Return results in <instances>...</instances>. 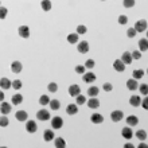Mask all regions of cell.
<instances>
[{
  "label": "cell",
  "mask_w": 148,
  "mask_h": 148,
  "mask_svg": "<svg viewBox=\"0 0 148 148\" xmlns=\"http://www.w3.org/2000/svg\"><path fill=\"white\" fill-rule=\"evenodd\" d=\"M66 113L67 114H77L78 113V106L75 105V104H69V105L66 106Z\"/></svg>",
  "instance_id": "ffe728a7"
},
{
  "label": "cell",
  "mask_w": 148,
  "mask_h": 148,
  "mask_svg": "<svg viewBox=\"0 0 148 148\" xmlns=\"http://www.w3.org/2000/svg\"><path fill=\"white\" fill-rule=\"evenodd\" d=\"M88 106H89L90 109H97L98 106H100V101H98L97 97H93L88 100Z\"/></svg>",
  "instance_id": "e0dca14e"
},
{
  "label": "cell",
  "mask_w": 148,
  "mask_h": 148,
  "mask_svg": "<svg viewBox=\"0 0 148 148\" xmlns=\"http://www.w3.org/2000/svg\"><path fill=\"white\" fill-rule=\"evenodd\" d=\"M123 4H124L125 8H131V7H133V5H135V0H125Z\"/></svg>",
  "instance_id": "7bdbcfd3"
},
{
  "label": "cell",
  "mask_w": 148,
  "mask_h": 148,
  "mask_svg": "<svg viewBox=\"0 0 148 148\" xmlns=\"http://www.w3.org/2000/svg\"><path fill=\"white\" fill-rule=\"evenodd\" d=\"M137 148H148V145L145 144V143H140V144H139V147Z\"/></svg>",
  "instance_id": "816d5d0a"
},
{
  "label": "cell",
  "mask_w": 148,
  "mask_h": 148,
  "mask_svg": "<svg viewBox=\"0 0 148 148\" xmlns=\"http://www.w3.org/2000/svg\"><path fill=\"white\" fill-rule=\"evenodd\" d=\"M143 75H144V71L143 70H139V69H137V70L133 71V79H140Z\"/></svg>",
  "instance_id": "8d00e7d4"
},
{
  "label": "cell",
  "mask_w": 148,
  "mask_h": 148,
  "mask_svg": "<svg viewBox=\"0 0 148 148\" xmlns=\"http://www.w3.org/2000/svg\"><path fill=\"white\" fill-rule=\"evenodd\" d=\"M131 57H132V59H140L141 53L140 51H132V53H131Z\"/></svg>",
  "instance_id": "bcb514c9"
},
{
  "label": "cell",
  "mask_w": 148,
  "mask_h": 148,
  "mask_svg": "<svg viewBox=\"0 0 148 148\" xmlns=\"http://www.w3.org/2000/svg\"><path fill=\"white\" fill-rule=\"evenodd\" d=\"M36 119L40 121L50 120V113H49V110H46V109H40V110H38V113H36Z\"/></svg>",
  "instance_id": "7a4b0ae2"
},
{
  "label": "cell",
  "mask_w": 148,
  "mask_h": 148,
  "mask_svg": "<svg viewBox=\"0 0 148 148\" xmlns=\"http://www.w3.org/2000/svg\"><path fill=\"white\" fill-rule=\"evenodd\" d=\"M11 108H12L11 104L3 101L1 104H0V113H1L3 116H7L8 113H11Z\"/></svg>",
  "instance_id": "3957f363"
},
{
  "label": "cell",
  "mask_w": 148,
  "mask_h": 148,
  "mask_svg": "<svg viewBox=\"0 0 148 148\" xmlns=\"http://www.w3.org/2000/svg\"><path fill=\"white\" fill-rule=\"evenodd\" d=\"M18 32H19V35L24 39H27L28 36H30V28H28L27 26H20V27L18 28Z\"/></svg>",
  "instance_id": "8fae6325"
},
{
  "label": "cell",
  "mask_w": 148,
  "mask_h": 148,
  "mask_svg": "<svg viewBox=\"0 0 148 148\" xmlns=\"http://www.w3.org/2000/svg\"><path fill=\"white\" fill-rule=\"evenodd\" d=\"M22 102H23V96H22V94L16 93L12 96V104H14V105H19Z\"/></svg>",
  "instance_id": "484cf974"
},
{
  "label": "cell",
  "mask_w": 148,
  "mask_h": 148,
  "mask_svg": "<svg viewBox=\"0 0 148 148\" xmlns=\"http://www.w3.org/2000/svg\"><path fill=\"white\" fill-rule=\"evenodd\" d=\"M98 93H100V89H98L97 86H90L89 89H88V96H89L90 98L97 97Z\"/></svg>",
  "instance_id": "603a6c76"
},
{
  "label": "cell",
  "mask_w": 148,
  "mask_h": 148,
  "mask_svg": "<svg viewBox=\"0 0 148 148\" xmlns=\"http://www.w3.org/2000/svg\"><path fill=\"white\" fill-rule=\"evenodd\" d=\"M51 127L54 129H59L63 127V120L62 117H54L53 120H51Z\"/></svg>",
  "instance_id": "52a82bcc"
},
{
  "label": "cell",
  "mask_w": 148,
  "mask_h": 148,
  "mask_svg": "<svg viewBox=\"0 0 148 148\" xmlns=\"http://www.w3.org/2000/svg\"><path fill=\"white\" fill-rule=\"evenodd\" d=\"M123 117H124V113L121 112V110H113L110 113V119H112L113 123H119V121L123 120Z\"/></svg>",
  "instance_id": "5b68a950"
},
{
  "label": "cell",
  "mask_w": 148,
  "mask_h": 148,
  "mask_svg": "<svg viewBox=\"0 0 148 148\" xmlns=\"http://www.w3.org/2000/svg\"><path fill=\"white\" fill-rule=\"evenodd\" d=\"M11 85H12V82L10 81L8 78H5V77L0 78V88H1V89L7 90V89H10V88H11Z\"/></svg>",
  "instance_id": "2e32d148"
},
{
  "label": "cell",
  "mask_w": 148,
  "mask_h": 148,
  "mask_svg": "<svg viewBox=\"0 0 148 148\" xmlns=\"http://www.w3.org/2000/svg\"><path fill=\"white\" fill-rule=\"evenodd\" d=\"M121 136L124 137V139H131V137L133 136V132H132V129H131V127H124L123 128V131H121Z\"/></svg>",
  "instance_id": "9a60e30c"
},
{
  "label": "cell",
  "mask_w": 148,
  "mask_h": 148,
  "mask_svg": "<svg viewBox=\"0 0 148 148\" xmlns=\"http://www.w3.org/2000/svg\"><path fill=\"white\" fill-rule=\"evenodd\" d=\"M0 148H7V147H0Z\"/></svg>",
  "instance_id": "f5cc1de1"
},
{
  "label": "cell",
  "mask_w": 148,
  "mask_h": 148,
  "mask_svg": "<svg viewBox=\"0 0 148 148\" xmlns=\"http://www.w3.org/2000/svg\"><path fill=\"white\" fill-rule=\"evenodd\" d=\"M127 23H128V18H127V16L125 15L119 16V24H123V26H124V24H127Z\"/></svg>",
  "instance_id": "60d3db41"
},
{
  "label": "cell",
  "mask_w": 148,
  "mask_h": 148,
  "mask_svg": "<svg viewBox=\"0 0 148 148\" xmlns=\"http://www.w3.org/2000/svg\"><path fill=\"white\" fill-rule=\"evenodd\" d=\"M0 7H1V5H0Z\"/></svg>",
  "instance_id": "db71d44e"
},
{
  "label": "cell",
  "mask_w": 148,
  "mask_h": 148,
  "mask_svg": "<svg viewBox=\"0 0 148 148\" xmlns=\"http://www.w3.org/2000/svg\"><path fill=\"white\" fill-rule=\"evenodd\" d=\"M127 88H128L129 90H136V89H139V84H137V81L136 79H128L127 81Z\"/></svg>",
  "instance_id": "7402d4cb"
},
{
  "label": "cell",
  "mask_w": 148,
  "mask_h": 148,
  "mask_svg": "<svg viewBox=\"0 0 148 148\" xmlns=\"http://www.w3.org/2000/svg\"><path fill=\"white\" fill-rule=\"evenodd\" d=\"M49 102H50V98H49V96H47V94L40 96V98H39V104H40V105H47Z\"/></svg>",
  "instance_id": "1f68e13d"
},
{
  "label": "cell",
  "mask_w": 148,
  "mask_h": 148,
  "mask_svg": "<svg viewBox=\"0 0 148 148\" xmlns=\"http://www.w3.org/2000/svg\"><path fill=\"white\" fill-rule=\"evenodd\" d=\"M3 101H4V93L1 92V90H0V104H1Z\"/></svg>",
  "instance_id": "681fc988"
},
{
  "label": "cell",
  "mask_w": 148,
  "mask_h": 148,
  "mask_svg": "<svg viewBox=\"0 0 148 148\" xmlns=\"http://www.w3.org/2000/svg\"><path fill=\"white\" fill-rule=\"evenodd\" d=\"M124 148H135V145L131 143H127V144H124Z\"/></svg>",
  "instance_id": "f907efd6"
},
{
  "label": "cell",
  "mask_w": 148,
  "mask_h": 148,
  "mask_svg": "<svg viewBox=\"0 0 148 148\" xmlns=\"http://www.w3.org/2000/svg\"><path fill=\"white\" fill-rule=\"evenodd\" d=\"M67 42L71 43V45H75V43L78 42V35L74 32V34H69L67 35Z\"/></svg>",
  "instance_id": "f1b7e54d"
},
{
  "label": "cell",
  "mask_w": 148,
  "mask_h": 148,
  "mask_svg": "<svg viewBox=\"0 0 148 148\" xmlns=\"http://www.w3.org/2000/svg\"><path fill=\"white\" fill-rule=\"evenodd\" d=\"M94 67V61L93 59H88L85 63V69H93Z\"/></svg>",
  "instance_id": "ee69618b"
},
{
  "label": "cell",
  "mask_w": 148,
  "mask_h": 148,
  "mask_svg": "<svg viewBox=\"0 0 148 148\" xmlns=\"http://www.w3.org/2000/svg\"><path fill=\"white\" fill-rule=\"evenodd\" d=\"M121 62L124 63V65H129V63H132V57H131V53L129 51H125V53H123V55H121Z\"/></svg>",
  "instance_id": "7c38bea8"
},
{
  "label": "cell",
  "mask_w": 148,
  "mask_h": 148,
  "mask_svg": "<svg viewBox=\"0 0 148 148\" xmlns=\"http://www.w3.org/2000/svg\"><path fill=\"white\" fill-rule=\"evenodd\" d=\"M139 47H140V53L141 51H147V49H148V40L147 39H140L139 40Z\"/></svg>",
  "instance_id": "4316f807"
},
{
  "label": "cell",
  "mask_w": 148,
  "mask_h": 148,
  "mask_svg": "<svg viewBox=\"0 0 148 148\" xmlns=\"http://www.w3.org/2000/svg\"><path fill=\"white\" fill-rule=\"evenodd\" d=\"M127 124H128L129 127H135V125L139 124V119H137L136 116H128L127 117Z\"/></svg>",
  "instance_id": "d4e9b609"
},
{
  "label": "cell",
  "mask_w": 148,
  "mask_h": 148,
  "mask_svg": "<svg viewBox=\"0 0 148 148\" xmlns=\"http://www.w3.org/2000/svg\"><path fill=\"white\" fill-rule=\"evenodd\" d=\"M47 89H49V92H50V93H55V92L58 90V85H57L55 82H50V84H49V86H47Z\"/></svg>",
  "instance_id": "e575fe53"
},
{
  "label": "cell",
  "mask_w": 148,
  "mask_h": 148,
  "mask_svg": "<svg viewBox=\"0 0 148 148\" xmlns=\"http://www.w3.org/2000/svg\"><path fill=\"white\" fill-rule=\"evenodd\" d=\"M54 131H51V129H46L45 133H43V140L45 141H51L54 140Z\"/></svg>",
  "instance_id": "ac0fdd59"
},
{
  "label": "cell",
  "mask_w": 148,
  "mask_h": 148,
  "mask_svg": "<svg viewBox=\"0 0 148 148\" xmlns=\"http://www.w3.org/2000/svg\"><path fill=\"white\" fill-rule=\"evenodd\" d=\"M8 124H10V120H8L7 116H0V127H8Z\"/></svg>",
  "instance_id": "836d02e7"
},
{
  "label": "cell",
  "mask_w": 148,
  "mask_h": 148,
  "mask_svg": "<svg viewBox=\"0 0 148 148\" xmlns=\"http://www.w3.org/2000/svg\"><path fill=\"white\" fill-rule=\"evenodd\" d=\"M7 12H8V10L5 7H0V19L3 20V19H5V16H7Z\"/></svg>",
  "instance_id": "f35d334b"
},
{
  "label": "cell",
  "mask_w": 148,
  "mask_h": 148,
  "mask_svg": "<svg viewBox=\"0 0 148 148\" xmlns=\"http://www.w3.org/2000/svg\"><path fill=\"white\" fill-rule=\"evenodd\" d=\"M141 106H143L145 110L148 109V98H144V100L141 101Z\"/></svg>",
  "instance_id": "c3c4849f"
},
{
  "label": "cell",
  "mask_w": 148,
  "mask_h": 148,
  "mask_svg": "<svg viewBox=\"0 0 148 148\" xmlns=\"http://www.w3.org/2000/svg\"><path fill=\"white\" fill-rule=\"evenodd\" d=\"M86 31H88L86 26H82V24H79V26L77 27V30H75V34H77V35H82V34H86Z\"/></svg>",
  "instance_id": "d6a6232c"
},
{
  "label": "cell",
  "mask_w": 148,
  "mask_h": 148,
  "mask_svg": "<svg viewBox=\"0 0 148 148\" xmlns=\"http://www.w3.org/2000/svg\"><path fill=\"white\" fill-rule=\"evenodd\" d=\"M135 135H136V137L139 139V140H145V139H147V132H145L144 129H140V131H137Z\"/></svg>",
  "instance_id": "4dcf8cb0"
},
{
  "label": "cell",
  "mask_w": 148,
  "mask_h": 148,
  "mask_svg": "<svg viewBox=\"0 0 148 148\" xmlns=\"http://www.w3.org/2000/svg\"><path fill=\"white\" fill-rule=\"evenodd\" d=\"M82 81L86 82V84H92V82L96 81V74H94V73H85V74H82Z\"/></svg>",
  "instance_id": "9c48e42d"
},
{
  "label": "cell",
  "mask_w": 148,
  "mask_h": 148,
  "mask_svg": "<svg viewBox=\"0 0 148 148\" xmlns=\"http://www.w3.org/2000/svg\"><path fill=\"white\" fill-rule=\"evenodd\" d=\"M11 70H12V73H15V74L22 73V70H23L22 62H19V61H14V62L11 63Z\"/></svg>",
  "instance_id": "8992f818"
},
{
  "label": "cell",
  "mask_w": 148,
  "mask_h": 148,
  "mask_svg": "<svg viewBox=\"0 0 148 148\" xmlns=\"http://www.w3.org/2000/svg\"><path fill=\"white\" fill-rule=\"evenodd\" d=\"M49 105H50V108H51L53 110H58L59 106H61V102H59L58 100H50Z\"/></svg>",
  "instance_id": "83f0119b"
},
{
  "label": "cell",
  "mask_w": 148,
  "mask_h": 148,
  "mask_svg": "<svg viewBox=\"0 0 148 148\" xmlns=\"http://www.w3.org/2000/svg\"><path fill=\"white\" fill-rule=\"evenodd\" d=\"M113 69L116 71H119V73H123V71L125 70V65L121 62L120 59H116V61L113 62Z\"/></svg>",
  "instance_id": "4fadbf2b"
},
{
  "label": "cell",
  "mask_w": 148,
  "mask_h": 148,
  "mask_svg": "<svg viewBox=\"0 0 148 148\" xmlns=\"http://www.w3.org/2000/svg\"><path fill=\"white\" fill-rule=\"evenodd\" d=\"M75 73H78V74H85L86 73L85 66H82V65H78V66H75Z\"/></svg>",
  "instance_id": "ab89813d"
},
{
  "label": "cell",
  "mask_w": 148,
  "mask_h": 148,
  "mask_svg": "<svg viewBox=\"0 0 148 148\" xmlns=\"http://www.w3.org/2000/svg\"><path fill=\"white\" fill-rule=\"evenodd\" d=\"M129 104L132 106H139L141 104V100H140V96H137V94H133L132 97L129 98Z\"/></svg>",
  "instance_id": "44dd1931"
},
{
  "label": "cell",
  "mask_w": 148,
  "mask_h": 148,
  "mask_svg": "<svg viewBox=\"0 0 148 148\" xmlns=\"http://www.w3.org/2000/svg\"><path fill=\"white\" fill-rule=\"evenodd\" d=\"M133 30H135L136 32H144L145 30H147V20H144V19L137 20L136 23H135Z\"/></svg>",
  "instance_id": "6da1fadb"
},
{
  "label": "cell",
  "mask_w": 148,
  "mask_h": 148,
  "mask_svg": "<svg viewBox=\"0 0 148 148\" xmlns=\"http://www.w3.org/2000/svg\"><path fill=\"white\" fill-rule=\"evenodd\" d=\"M36 129H38V125H36V123L34 120H28L26 123V131L28 133H35Z\"/></svg>",
  "instance_id": "277c9868"
},
{
  "label": "cell",
  "mask_w": 148,
  "mask_h": 148,
  "mask_svg": "<svg viewBox=\"0 0 148 148\" xmlns=\"http://www.w3.org/2000/svg\"><path fill=\"white\" fill-rule=\"evenodd\" d=\"M54 144H55V148H66V141L62 137H57L54 140Z\"/></svg>",
  "instance_id": "cb8c5ba5"
},
{
  "label": "cell",
  "mask_w": 148,
  "mask_h": 148,
  "mask_svg": "<svg viewBox=\"0 0 148 148\" xmlns=\"http://www.w3.org/2000/svg\"><path fill=\"white\" fill-rule=\"evenodd\" d=\"M137 32L133 30V28H129L128 31H127V35H128V38H135V35H136Z\"/></svg>",
  "instance_id": "7dc6e473"
},
{
  "label": "cell",
  "mask_w": 148,
  "mask_h": 148,
  "mask_svg": "<svg viewBox=\"0 0 148 148\" xmlns=\"http://www.w3.org/2000/svg\"><path fill=\"white\" fill-rule=\"evenodd\" d=\"M40 7H42L43 11H50L51 10V1H49V0H43L42 3H40Z\"/></svg>",
  "instance_id": "f546056e"
},
{
  "label": "cell",
  "mask_w": 148,
  "mask_h": 148,
  "mask_svg": "<svg viewBox=\"0 0 148 148\" xmlns=\"http://www.w3.org/2000/svg\"><path fill=\"white\" fill-rule=\"evenodd\" d=\"M140 93L144 94V96H147V94H148V86H147V84H141V85H140Z\"/></svg>",
  "instance_id": "b9f144b4"
},
{
  "label": "cell",
  "mask_w": 148,
  "mask_h": 148,
  "mask_svg": "<svg viewBox=\"0 0 148 148\" xmlns=\"http://www.w3.org/2000/svg\"><path fill=\"white\" fill-rule=\"evenodd\" d=\"M22 85H23V84H22V81H20V79H14V81H12V88H14V89L15 90H19L20 88H22Z\"/></svg>",
  "instance_id": "d590c367"
},
{
  "label": "cell",
  "mask_w": 148,
  "mask_h": 148,
  "mask_svg": "<svg viewBox=\"0 0 148 148\" xmlns=\"http://www.w3.org/2000/svg\"><path fill=\"white\" fill-rule=\"evenodd\" d=\"M102 89L105 90V92H110V90L113 89V86H112V84H110V82H105V84L102 85Z\"/></svg>",
  "instance_id": "f6af8a7d"
},
{
  "label": "cell",
  "mask_w": 148,
  "mask_h": 148,
  "mask_svg": "<svg viewBox=\"0 0 148 148\" xmlns=\"http://www.w3.org/2000/svg\"><path fill=\"white\" fill-rule=\"evenodd\" d=\"M69 94H70L71 97H77L81 94V88L78 85H71L69 86Z\"/></svg>",
  "instance_id": "30bf717a"
},
{
  "label": "cell",
  "mask_w": 148,
  "mask_h": 148,
  "mask_svg": "<svg viewBox=\"0 0 148 148\" xmlns=\"http://www.w3.org/2000/svg\"><path fill=\"white\" fill-rule=\"evenodd\" d=\"M15 117H16V120L18 121H26L27 120V117H28V114H27L26 110H18L16 114H15Z\"/></svg>",
  "instance_id": "d6986e66"
},
{
  "label": "cell",
  "mask_w": 148,
  "mask_h": 148,
  "mask_svg": "<svg viewBox=\"0 0 148 148\" xmlns=\"http://www.w3.org/2000/svg\"><path fill=\"white\" fill-rule=\"evenodd\" d=\"M90 121H92L93 124H101L102 121H104V117H102V114H100V113H93V114L90 116Z\"/></svg>",
  "instance_id": "5bb4252c"
},
{
  "label": "cell",
  "mask_w": 148,
  "mask_h": 148,
  "mask_svg": "<svg viewBox=\"0 0 148 148\" xmlns=\"http://www.w3.org/2000/svg\"><path fill=\"white\" fill-rule=\"evenodd\" d=\"M77 50L79 51L81 54H86V53L89 51V45H88V42H85V40L79 42L77 45Z\"/></svg>",
  "instance_id": "ba28073f"
},
{
  "label": "cell",
  "mask_w": 148,
  "mask_h": 148,
  "mask_svg": "<svg viewBox=\"0 0 148 148\" xmlns=\"http://www.w3.org/2000/svg\"><path fill=\"white\" fill-rule=\"evenodd\" d=\"M75 101H77V105H82V104H85L86 102V97L85 96H82V94H79V96H77Z\"/></svg>",
  "instance_id": "74e56055"
}]
</instances>
